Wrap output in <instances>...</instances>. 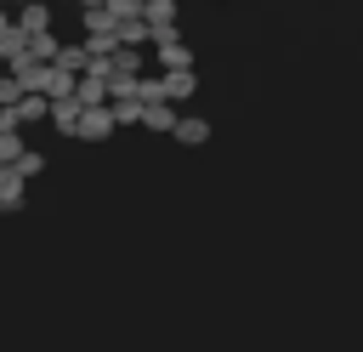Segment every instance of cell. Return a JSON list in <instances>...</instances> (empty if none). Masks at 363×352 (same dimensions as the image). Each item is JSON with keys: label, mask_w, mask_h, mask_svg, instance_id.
I'll return each instance as SVG.
<instances>
[{"label": "cell", "mask_w": 363, "mask_h": 352, "mask_svg": "<svg viewBox=\"0 0 363 352\" xmlns=\"http://www.w3.org/2000/svg\"><path fill=\"white\" fill-rule=\"evenodd\" d=\"M6 28H11V11H6V0H0V34H6Z\"/></svg>", "instance_id": "obj_19"}, {"label": "cell", "mask_w": 363, "mask_h": 352, "mask_svg": "<svg viewBox=\"0 0 363 352\" xmlns=\"http://www.w3.org/2000/svg\"><path fill=\"white\" fill-rule=\"evenodd\" d=\"M51 6H74V0H51Z\"/></svg>", "instance_id": "obj_21"}, {"label": "cell", "mask_w": 363, "mask_h": 352, "mask_svg": "<svg viewBox=\"0 0 363 352\" xmlns=\"http://www.w3.org/2000/svg\"><path fill=\"white\" fill-rule=\"evenodd\" d=\"M28 57H34V62H51V57H57V34H51V28H45V34H28Z\"/></svg>", "instance_id": "obj_15"}, {"label": "cell", "mask_w": 363, "mask_h": 352, "mask_svg": "<svg viewBox=\"0 0 363 352\" xmlns=\"http://www.w3.org/2000/svg\"><path fill=\"white\" fill-rule=\"evenodd\" d=\"M147 45H153L159 68H193V45L176 34V23H170V28H153V34H147Z\"/></svg>", "instance_id": "obj_1"}, {"label": "cell", "mask_w": 363, "mask_h": 352, "mask_svg": "<svg viewBox=\"0 0 363 352\" xmlns=\"http://www.w3.org/2000/svg\"><path fill=\"white\" fill-rule=\"evenodd\" d=\"M11 6H23V0H11Z\"/></svg>", "instance_id": "obj_22"}, {"label": "cell", "mask_w": 363, "mask_h": 352, "mask_svg": "<svg viewBox=\"0 0 363 352\" xmlns=\"http://www.w3.org/2000/svg\"><path fill=\"white\" fill-rule=\"evenodd\" d=\"M170 136H176L182 148H204V142H210V125H204L199 114H176V125H170Z\"/></svg>", "instance_id": "obj_6"}, {"label": "cell", "mask_w": 363, "mask_h": 352, "mask_svg": "<svg viewBox=\"0 0 363 352\" xmlns=\"http://www.w3.org/2000/svg\"><path fill=\"white\" fill-rule=\"evenodd\" d=\"M11 114H17V125H40V119L51 114V97H45V91H23V97L11 102Z\"/></svg>", "instance_id": "obj_5"}, {"label": "cell", "mask_w": 363, "mask_h": 352, "mask_svg": "<svg viewBox=\"0 0 363 352\" xmlns=\"http://www.w3.org/2000/svg\"><path fill=\"white\" fill-rule=\"evenodd\" d=\"M108 68L136 79V74H142V45H113V51H108Z\"/></svg>", "instance_id": "obj_9"}, {"label": "cell", "mask_w": 363, "mask_h": 352, "mask_svg": "<svg viewBox=\"0 0 363 352\" xmlns=\"http://www.w3.org/2000/svg\"><path fill=\"white\" fill-rule=\"evenodd\" d=\"M159 91H164V102H187L199 91V74L193 68H159Z\"/></svg>", "instance_id": "obj_3"}, {"label": "cell", "mask_w": 363, "mask_h": 352, "mask_svg": "<svg viewBox=\"0 0 363 352\" xmlns=\"http://www.w3.org/2000/svg\"><path fill=\"white\" fill-rule=\"evenodd\" d=\"M11 165H17V176L28 182V176H40V170H45V153H34V148H23V153H17Z\"/></svg>", "instance_id": "obj_16"}, {"label": "cell", "mask_w": 363, "mask_h": 352, "mask_svg": "<svg viewBox=\"0 0 363 352\" xmlns=\"http://www.w3.org/2000/svg\"><path fill=\"white\" fill-rule=\"evenodd\" d=\"M108 108H113V125H142V102L136 97H108Z\"/></svg>", "instance_id": "obj_14"}, {"label": "cell", "mask_w": 363, "mask_h": 352, "mask_svg": "<svg viewBox=\"0 0 363 352\" xmlns=\"http://www.w3.org/2000/svg\"><path fill=\"white\" fill-rule=\"evenodd\" d=\"M51 131H62V136H74V125H79V102H74V91L68 97H51Z\"/></svg>", "instance_id": "obj_7"}, {"label": "cell", "mask_w": 363, "mask_h": 352, "mask_svg": "<svg viewBox=\"0 0 363 352\" xmlns=\"http://www.w3.org/2000/svg\"><path fill=\"white\" fill-rule=\"evenodd\" d=\"M142 23L147 28H170L176 23V0H142Z\"/></svg>", "instance_id": "obj_13"}, {"label": "cell", "mask_w": 363, "mask_h": 352, "mask_svg": "<svg viewBox=\"0 0 363 352\" xmlns=\"http://www.w3.org/2000/svg\"><path fill=\"white\" fill-rule=\"evenodd\" d=\"M74 136H79V142H108V136H113V108H108V102H96V108H79V125H74Z\"/></svg>", "instance_id": "obj_2"}, {"label": "cell", "mask_w": 363, "mask_h": 352, "mask_svg": "<svg viewBox=\"0 0 363 352\" xmlns=\"http://www.w3.org/2000/svg\"><path fill=\"white\" fill-rule=\"evenodd\" d=\"M147 34H153V28H147L142 17H119V23H113V40H119V45H147Z\"/></svg>", "instance_id": "obj_11"}, {"label": "cell", "mask_w": 363, "mask_h": 352, "mask_svg": "<svg viewBox=\"0 0 363 352\" xmlns=\"http://www.w3.org/2000/svg\"><path fill=\"white\" fill-rule=\"evenodd\" d=\"M62 74H79L85 62H91V51H85V40H74V45H57V57H51Z\"/></svg>", "instance_id": "obj_12"}, {"label": "cell", "mask_w": 363, "mask_h": 352, "mask_svg": "<svg viewBox=\"0 0 363 352\" xmlns=\"http://www.w3.org/2000/svg\"><path fill=\"white\" fill-rule=\"evenodd\" d=\"M74 6H108V0H74Z\"/></svg>", "instance_id": "obj_20"}, {"label": "cell", "mask_w": 363, "mask_h": 352, "mask_svg": "<svg viewBox=\"0 0 363 352\" xmlns=\"http://www.w3.org/2000/svg\"><path fill=\"white\" fill-rule=\"evenodd\" d=\"M142 125L147 131H170L176 125V102H164V97L159 102H142Z\"/></svg>", "instance_id": "obj_10"}, {"label": "cell", "mask_w": 363, "mask_h": 352, "mask_svg": "<svg viewBox=\"0 0 363 352\" xmlns=\"http://www.w3.org/2000/svg\"><path fill=\"white\" fill-rule=\"evenodd\" d=\"M79 11H85V34H102V28H113L108 6H79Z\"/></svg>", "instance_id": "obj_17"}, {"label": "cell", "mask_w": 363, "mask_h": 352, "mask_svg": "<svg viewBox=\"0 0 363 352\" xmlns=\"http://www.w3.org/2000/svg\"><path fill=\"white\" fill-rule=\"evenodd\" d=\"M11 23H17L23 34H45V28H51V0H23Z\"/></svg>", "instance_id": "obj_4"}, {"label": "cell", "mask_w": 363, "mask_h": 352, "mask_svg": "<svg viewBox=\"0 0 363 352\" xmlns=\"http://www.w3.org/2000/svg\"><path fill=\"white\" fill-rule=\"evenodd\" d=\"M0 210H23V176H17V165H0Z\"/></svg>", "instance_id": "obj_8"}, {"label": "cell", "mask_w": 363, "mask_h": 352, "mask_svg": "<svg viewBox=\"0 0 363 352\" xmlns=\"http://www.w3.org/2000/svg\"><path fill=\"white\" fill-rule=\"evenodd\" d=\"M108 17L119 23V17H142V0H108Z\"/></svg>", "instance_id": "obj_18"}]
</instances>
